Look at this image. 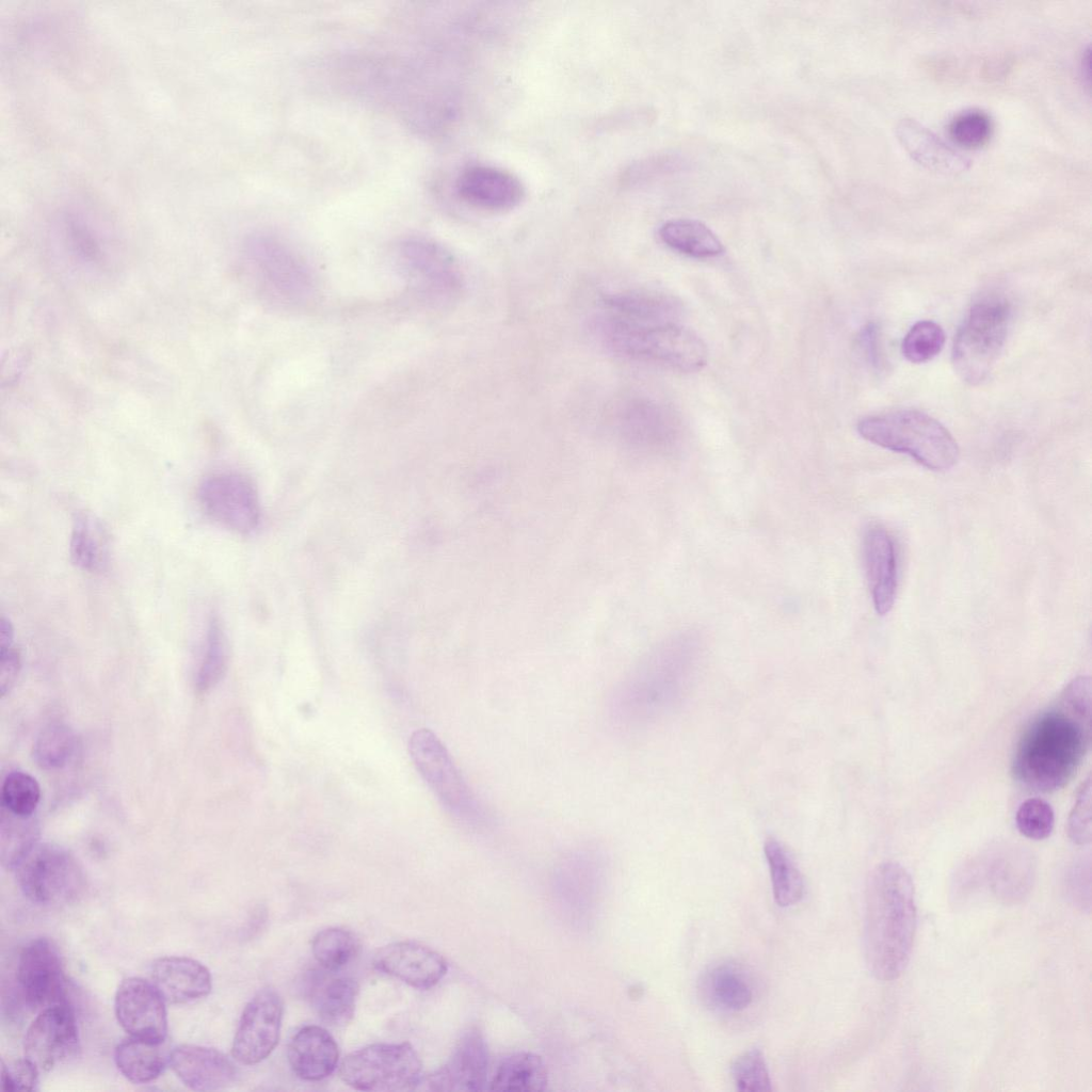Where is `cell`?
I'll use <instances>...</instances> for the list:
<instances>
[{"mask_svg":"<svg viewBox=\"0 0 1092 1092\" xmlns=\"http://www.w3.org/2000/svg\"><path fill=\"white\" fill-rule=\"evenodd\" d=\"M1090 737L1091 680L1079 676L1023 732L1012 761L1015 778L1037 791L1062 788L1080 765Z\"/></svg>","mask_w":1092,"mask_h":1092,"instance_id":"obj_1","label":"cell"},{"mask_svg":"<svg viewBox=\"0 0 1092 1092\" xmlns=\"http://www.w3.org/2000/svg\"><path fill=\"white\" fill-rule=\"evenodd\" d=\"M700 657L690 636L665 640L615 684L606 702L609 723L621 732L646 729L665 719L693 686Z\"/></svg>","mask_w":1092,"mask_h":1092,"instance_id":"obj_2","label":"cell"},{"mask_svg":"<svg viewBox=\"0 0 1092 1092\" xmlns=\"http://www.w3.org/2000/svg\"><path fill=\"white\" fill-rule=\"evenodd\" d=\"M915 892L900 864L885 862L870 873L865 889L864 948L870 973L897 979L911 957L916 930Z\"/></svg>","mask_w":1092,"mask_h":1092,"instance_id":"obj_3","label":"cell"},{"mask_svg":"<svg viewBox=\"0 0 1092 1092\" xmlns=\"http://www.w3.org/2000/svg\"><path fill=\"white\" fill-rule=\"evenodd\" d=\"M857 432L877 446L909 454L931 470H947L959 460V447L949 431L918 411L867 416L858 421Z\"/></svg>","mask_w":1092,"mask_h":1092,"instance_id":"obj_4","label":"cell"},{"mask_svg":"<svg viewBox=\"0 0 1092 1092\" xmlns=\"http://www.w3.org/2000/svg\"><path fill=\"white\" fill-rule=\"evenodd\" d=\"M408 753L422 780L454 821L473 832L492 828V815L431 729L419 728L411 735Z\"/></svg>","mask_w":1092,"mask_h":1092,"instance_id":"obj_5","label":"cell"},{"mask_svg":"<svg viewBox=\"0 0 1092 1092\" xmlns=\"http://www.w3.org/2000/svg\"><path fill=\"white\" fill-rule=\"evenodd\" d=\"M1010 319V304L1000 295H985L971 305L957 332L951 353L961 380L977 385L987 378L1003 348Z\"/></svg>","mask_w":1092,"mask_h":1092,"instance_id":"obj_6","label":"cell"},{"mask_svg":"<svg viewBox=\"0 0 1092 1092\" xmlns=\"http://www.w3.org/2000/svg\"><path fill=\"white\" fill-rule=\"evenodd\" d=\"M422 1064L407 1043L372 1044L349 1054L339 1076L351 1088L367 1092H402L417 1089Z\"/></svg>","mask_w":1092,"mask_h":1092,"instance_id":"obj_7","label":"cell"},{"mask_svg":"<svg viewBox=\"0 0 1092 1092\" xmlns=\"http://www.w3.org/2000/svg\"><path fill=\"white\" fill-rule=\"evenodd\" d=\"M14 870L23 895L39 905L74 902L86 888L82 866L58 845L37 844Z\"/></svg>","mask_w":1092,"mask_h":1092,"instance_id":"obj_8","label":"cell"},{"mask_svg":"<svg viewBox=\"0 0 1092 1092\" xmlns=\"http://www.w3.org/2000/svg\"><path fill=\"white\" fill-rule=\"evenodd\" d=\"M1033 882L1029 856L1016 848H993L968 862L954 879V897L963 900L979 893L1003 903L1022 901Z\"/></svg>","mask_w":1092,"mask_h":1092,"instance_id":"obj_9","label":"cell"},{"mask_svg":"<svg viewBox=\"0 0 1092 1092\" xmlns=\"http://www.w3.org/2000/svg\"><path fill=\"white\" fill-rule=\"evenodd\" d=\"M397 258L427 302L447 306L461 296L464 278L460 266L438 242L417 236L405 238L397 245Z\"/></svg>","mask_w":1092,"mask_h":1092,"instance_id":"obj_10","label":"cell"},{"mask_svg":"<svg viewBox=\"0 0 1092 1092\" xmlns=\"http://www.w3.org/2000/svg\"><path fill=\"white\" fill-rule=\"evenodd\" d=\"M246 254L258 277L279 299L302 304L315 292L308 267L278 238L259 234L246 243Z\"/></svg>","mask_w":1092,"mask_h":1092,"instance_id":"obj_11","label":"cell"},{"mask_svg":"<svg viewBox=\"0 0 1092 1092\" xmlns=\"http://www.w3.org/2000/svg\"><path fill=\"white\" fill-rule=\"evenodd\" d=\"M197 500L209 518L237 533H251L260 523L257 491L241 473L227 471L207 476L198 484Z\"/></svg>","mask_w":1092,"mask_h":1092,"instance_id":"obj_12","label":"cell"},{"mask_svg":"<svg viewBox=\"0 0 1092 1092\" xmlns=\"http://www.w3.org/2000/svg\"><path fill=\"white\" fill-rule=\"evenodd\" d=\"M16 982L22 1001L32 1010L68 1003L67 979L55 945L46 937L30 941L20 951Z\"/></svg>","mask_w":1092,"mask_h":1092,"instance_id":"obj_13","label":"cell"},{"mask_svg":"<svg viewBox=\"0 0 1092 1092\" xmlns=\"http://www.w3.org/2000/svg\"><path fill=\"white\" fill-rule=\"evenodd\" d=\"M619 356L693 372L705 366L708 352L704 341L678 322L653 328L632 338L623 347Z\"/></svg>","mask_w":1092,"mask_h":1092,"instance_id":"obj_14","label":"cell"},{"mask_svg":"<svg viewBox=\"0 0 1092 1092\" xmlns=\"http://www.w3.org/2000/svg\"><path fill=\"white\" fill-rule=\"evenodd\" d=\"M283 1001L272 989H262L245 1006L236 1030L231 1054L240 1063L253 1065L264 1060L278 1043Z\"/></svg>","mask_w":1092,"mask_h":1092,"instance_id":"obj_15","label":"cell"},{"mask_svg":"<svg viewBox=\"0 0 1092 1092\" xmlns=\"http://www.w3.org/2000/svg\"><path fill=\"white\" fill-rule=\"evenodd\" d=\"M80 1048L77 1021L68 1003L52 1006L39 1012L29 1026L25 1040V1057L42 1072L77 1055Z\"/></svg>","mask_w":1092,"mask_h":1092,"instance_id":"obj_16","label":"cell"},{"mask_svg":"<svg viewBox=\"0 0 1092 1092\" xmlns=\"http://www.w3.org/2000/svg\"><path fill=\"white\" fill-rule=\"evenodd\" d=\"M164 1002V998L152 982L129 977L124 979L116 990L115 1015L121 1027L130 1037L164 1042L167 1033Z\"/></svg>","mask_w":1092,"mask_h":1092,"instance_id":"obj_17","label":"cell"},{"mask_svg":"<svg viewBox=\"0 0 1092 1092\" xmlns=\"http://www.w3.org/2000/svg\"><path fill=\"white\" fill-rule=\"evenodd\" d=\"M488 1050L477 1028L465 1031L448 1061L429 1075L424 1085L433 1091H482L488 1085Z\"/></svg>","mask_w":1092,"mask_h":1092,"instance_id":"obj_18","label":"cell"},{"mask_svg":"<svg viewBox=\"0 0 1092 1092\" xmlns=\"http://www.w3.org/2000/svg\"><path fill=\"white\" fill-rule=\"evenodd\" d=\"M373 966L418 990L435 986L448 970L441 954L411 941L396 942L380 948L373 957Z\"/></svg>","mask_w":1092,"mask_h":1092,"instance_id":"obj_19","label":"cell"},{"mask_svg":"<svg viewBox=\"0 0 1092 1092\" xmlns=\"http://www.w3.org/2000/svg\"><path fill=\"white\" fill-rule=\"evenodd\" d=\"M459 197L481 210L501 212L518 206L525 197L521 181L509 171L492 165L464 168L455 181Z\"/></svg>","mask_w":1092,"mask_h":1092,"instance_id":"obj_20","label":"cell"},{"mask_svg":"<svg viewBox=\"0 0 1092 1092\" xmlns=\"http://www.w3.org/2000/svg\"><path fill=\"white\" fill-rule=\"evenodd\" d=\"M866 575L878 614L888 613L897 591V557L889 533L880 525H870L863 539Z\"/></svg>","mask_w":1092,"mask_h":1092,"instance_id":"obj_21","label":"cell"},{"mask_svg":"<svg viewBox=\"0 0 1092 1092\" xmlns=\"http://www.w3.org/2000/svg\"><path fill=\"white\" fill-rule=\"evenodd\" d=\"M170 1064L177 1077L195 1091H215L230 1086L237 1075L232 1062L221 1051L180 1045L170 1053Z\"/></svg>","mask_w":1092,"mask_h":1092,"instance_id":"obj_22","label":"cell"},{"mask_svg":"<svg viewBox=\"0 0 1092 1092\" xmlns=\"http://www.w3.org/2000/svg\"><path fill=\"white\" fill-rule=\"evenodd\" d=\"M697 995L702 1003L719 1012H739L754 998L752 979L748 971L732 961L708 966L700 976Z\"/></svg>","mask_w":1092,"mask_h":1092,"instance_id":"obj_23","label":"cell"},{"mask_svg":"<svg viewBox=\"0 0 1092 1092\" xmlns=\"http://www.w3.org/2000/svg\"><path fill=\"white\" fill-rule=\"evenodd\" d=\"M151 982L165 1001L187 1003L206 997L212 987L209 969L187 957H162L150 970Z\"/></svg>","mask_w":1092,"mask_h":1092,"instance_id":"obj_24","label":"cell"},{"mask_svg":"<svg viewBox=\"0 0 1092 1092\" xmlns=\"http://www.w3.org/2000/svg\"><path fill=\"white\" fill-rule=\"evenodd\" d=\"M292 1072L302 1080L320 1081L337 1067L339 1049L322 1027L305 1026L293 1034L287 1050Z\"/></svg>","mask_w":1092,"mask_h":1092,"instance_id":"obj_25","label":"cell"},{"mask_svg":"<svg viewBox=\"0 0 1092 1092\" xmlns=\"http://www.w3.org/2000/svg\"><path fill=\"white\" fill-rule=\"evenodd\" d=\"M306 996L323 1022L332 1026H343L354 1015L358 984L351 977L322 968L308 975Z\"/></svg>","mask_w":1092,"mask_h":1092,"instance_id":"obj_26","label":"cell"},{"mask_svg":"<svg viewBox=\"0 0 1092 1092\" xmlns=\"http://www.w3.org/2000/svg\"><path fill=\"white\" fill-rule=\"evenodd\" d=\"M617 427L626 440L642 447L665 444L673 435L675 421L668 408L654 401L633 398L617 412Z\"/></svg>","mask_w":1092,"mask_h":1092,"instance_id":"obj_27","label":"cell"},{"mask_svg":"<svg viewBox=\"0 0 1092 1092\" xmlns=\"http://www.w3.org/2000/svg\"><path fill=\"white\" fill-rule=\"evenodd\" d=\"M896 134L912 159L930 171L954 175L968 167L967 158L914 119H902Z\"/></svg>","mask_w":1092,"mask_h":1092,"instance_id":"obj_28","label":"cell"},{"mask_svg":"<svg viewBox=\"0 0 1092 1092\" xmlns=\"http://www.w3.org/2000/svg\"><path fill=\"white\" fill-rule=\"evenodd\" d=\"M162 1044L163 1042L129 1035L119 1042L114 1050V1061L118 1071L133 1083L155 1080L170 1062V1055Z\"/></svg>","mask_w":1092,"mask_h":1092,"instance_id":"obj_29","label":"cell"},{"mask_svg":"<svg viewBox=\"0 0 1092 1092\" xmlns=\"http://www.w3.org/2000/svg\"><path fill=\"white\" fill-rule=\"evenodd\" d=\"M71 562L81 571L101 572L109 559L107 531L98 518L87 512L76 515L69 540Z\"/></svg>","mask_w":1092,"mask_h":1092,"instance_id":"obj_30","label":"cell"},{"mask_svg":"<svg viewBox=\"0 0 1092 1092\" xmlns=\"http://www.w3.org/2000/svg\"><path fill=\"white\" fill-rule=\"evenodd\" d=\"M547 1083V1069L541 1057L529 1051H516L501 1059L487 1089L533 1092L544 1091Z\"/></svg>","mask_w":1092,"mask_h":1092,"instance_id":"obj_31","label":"cell"},{"mask_svg":"<svg viewBox=\"0 0 1092 1092\" xmlns=\"http://www.w3.org/2000/svg\"><path fill=\"white\" fill-rule=\"evenodd\" d=\"M658 232L661 241L670 248L693 258H711L724 252L719 237L696 220H670L660 226Z\"/></svg>","mask_w":1092,"mask_h":1092,"instance_id":"obj_32","label":"cell"},{"mask_svg":"<svg viewBox=\"0 0 1092 1092\" xmlns=\"http://www.w3.org/2000/svg\"><path fill=\"white\" fill-rule=\"evenodd\" d=\"M764 851L776 904L782 908L797 904L804 895V881L793 858L787 849L773 838L765 842Z\"/></svg>","mask_w":1092,"mask_h":1092,"instance_id":"obj_33","label":"cell"},{"mask_svg":"<svg viewBox=\"0 0 1092 1092\" xmlns=\"http://www.w3.org/2000/svg\"><path fill=\"white\" fill-rule=\"evenodd\" d=\"M38 826L32 816H18L2 807L0 821L1 863L15 869L18 863L38 844Z\"/></svg>","mask_w":1092,"mask_h":1092,"instance_id":"obj_34","label":"cell"},{"mask_svg":"<svg viewBox=\"0 0 1092 1092\" xmlns=\"http://www.w3.org/2000/svg\"><path fill=\"white\" fill-rule=\"evenodd\" d=\"M77 745L75 733L66 724L45 727L33 744V758L43 769L55 770L67 765Z\"/></svg>","mask_w":1092,"mask_h":1092,"instance_id":"obj_35","label":"cell"},{"mask_svg":"<svg viewBox=\"0 0 1092 1092\" xmlns=\"http://www.w3.org/2000/svg\"><path fill=\"white\" fill-rule=\"evenodd\" d=\"M227 668L226 640L216 616L208 622L203 654L196 673V688L206 692L224 676Z\"/></svg>","mask_w":1092,"mask_h":1092,"instance_id":"obj_36","label":"cell"},{"mask_svg":"<svg viewBox=\"0 0 1092 1092\" xmlns=\"http://www.w3.org/2000/svg\"><path fill=\"white\" fill-rule=\"evenodd\" d=\"M357 940L342 928H327L318 932L311 942V951L318 964L326 970L337 971L356 954Z\"/></svg>","mask_w":1092,"mask_h":1092,"instance_id":"obj_37","label":"cell"},{"mask_svg":"<svg viewBox=\"0 0 1092 1092\" xmlns=\"http://www.w3.org/2000/svg\"><path fill=\"white\" fill-rule=\"evenodd\" d=\"M41 800L37 781L27 772L12 771L3 780L2 807L18 816H32Z\"/></svg>","mask_w":1092,"mask_h":1092,"instance_id":"obj_38","label":"cell"},{"mask_svg":"<svg viewBox=\"0 0 1092 1092\" xmlns=\"http://www.w3.org/2000/svg\"><path fill=\"white\" fill-rule=\"evenodd\" d=\"M945 333L941 325L930 320L916 322L902 340L901 352L911 363L931 360L943 349Z\"/></svg>","mask_w":1092,"mask_h":1092,"instance_id":"obj_39","label":"cell"},{"mask_svg":"<svg viewBox=\"0 0 1092 1092\" xmlns=\"http://www.w3.org/2000/svg\"><path fill=\"white\" fill-rule=\"evenodd\" d=\"M730 1074L739 1091L765 1092L772 1089L766 1059L756 1047L746 1049L735 1058Z\"/></svg>","mask_w":1092,"mask_h":1092,"instance_id":"obj_40","label":"cell"},{"mask_svg":"<svg viewBox=\"0 0 1092 1092\" xmlns=\"http://www.w3.org/2000/svg\"><path fill=\"white\" fill-rule=\"evenodd\" d=\"M992 130L990 116L980 110H968L956 115L948 127L950 139L965 148L984 145L990 140Z\"/></svg>","mask_w":1092,"mask_h":1092,"instance_id":"obj_41","label":"cell"},{"mask_svg":"<svg viewBox=\"0 0 1092 1092\" xmlns=\"http://www.w3.org/2000/svg\"><path fill=\"white\" fill-rule=\"evenodd\" d=\"M1015 821L1022 835L1030 839L1041 840L1051 834L1055 824V814L1046 801L1031 798L1019 805L1015 815Z\"/></svg>","mask_w":1092,"mask_h":1092,"instance_id":"obj_42","label":"cell"},{"mask_svg":"<svg viewBox=\"0 0 1092 1092\" xmlns=\"http://www.w3.org/2000/svg\"><path fill=\"white\" fill-rule=\"evenodd\" d=\"M41 1071L26 1057L1 1063V1083L4 1091H34Z\"/></svg>","mask_w":1092,"mask_h":1092,"instance_id":"obj_43","label":"cell"},{"mask_svg":"<svg viewBox=\"0 0 1092 1092\" xmlns=\"http://www.w3.org/2000/svg\"><path fill=\"white\" fill-rule=\"evenodd\" d=\"M1071 839L1085 845L1091 840V782L1088 778L1081 786L1076 803L1069 819Z\"/></svg>","mask_w":1092,"mask_h":1092,"instance_id":"obj_44","label":"cell"},{"mask_svg":"<svg viewBox=\"0 0 1092 1092\" xmlns=\"http://www.w3.org/2000/svg\"><path fill=\"white\" fill-rule=\"evenodd\" d=\"M682 161L674 155H657L636 162L625 173L624 179L639 183L652 178L675 172L681 167Z\"/></svg>","mask_w":1092,"mask_h":1092,"instance_id":"obj_45","label":"cell"},{"mask_svg":"<svg viewBox=\"0 0 1092 1092\" xmlns=\"http://www.w3.org/2000/svg\"><path fill=\"white\" fill-rule=\"evenodd\" d=\"M21 667L20 654L16 647L0 649V693L4 696L14 686Z\"/></svg>","mask_w":1092,"mask_h":1092,"instance_id":"obj_46","label":"cell"},{"mask_svg":"<svg viewBox=\"0 0 1092 1092\" xmlns=\"http://www.w3.org/2000/svg\"><path fill=\"white\" fill-rule=\"evenodd\" d=\"M1067 895L1081 910H1090V872L1082 869L1073 871L1067 878Z\"/></svg>","mask_w":1092,"mask_h":1092,"instance_id":"obj_47","label":"cell"},{"mask_svg":"<svg viewBox=\"0 0 1092 1092\" xmlns=\"http://www.w3.org/2000/svg\"><path fill=\"white\" fill-rule=\"evenodd\" d=\"M858 342L867 362L873 368H879L881 365V352L879 332L874 323H868L862 328L858 336Z\"/></svg>","mask_w":1092,"mask_h":1092,"instance_id":"obj_48","label":"cell"},{"mask_svg":"<svg viewBox=\"0 0 1092 1092\" xmlns=\"http://www.w3.org/2000/svg\"><path fill=\"white\" fill-rule=\"evenodd\" d=\"M14 628L9 619L2 616L0 621V649L13 646Z\"/></svg>","mask_w":1092,"mask_h":1092,"instance_id":"obj_49","label":"cell"}]
</instances>
